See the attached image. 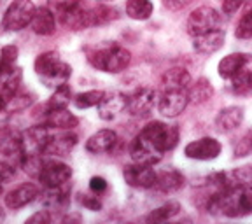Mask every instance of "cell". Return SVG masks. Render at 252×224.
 Segmentation results:
<instances>
[{
    "label": "cell",
    "instance_id": "1",
    "mask_svg": "<svg viewBox=\"0 0 252 224\" xmlns=\"http://www.w3.org/2000/svg\"><path fill=\"white\" fill-rule=\"evenodd\" d=\"M207 212L219 217H245L252 214V184L233 182L207 194Z\"/></svg>",
    "mask_w": 252,
    "mask_h": 224
},
{
    "label": "cell",
    "instance_id": "2",
    "mask_svg": "<svg viewBox=\"0 0 252 224\" xmlns=\"http://www.w3.org/2000/svg\"><path fill=\"white\" fill-rule=\"evenodd\" d=\"M88 62L93 65L96 70L107 72V74H119L126 70L130 65L131 55L128 49H125L119 44H109L102 47H90L86 51Z\"/></svg>",
    "mask_w": 252,
    "mask_h": 224
},
{
    "label": "cell",
    "instance_id": "3",
    "mask_svg": "<svg viewBox=\"0 0 252 224\" xmlns=\"http://www.w3.org/2000/svg\"><path fill=\"white\" fill-rule=\"evenodd\" d=\"M33 68L42 84H46L47 88H55V90L62 84H67L72 75V67L63 62L56 51H47L37 56Z\"/></svg>",
    "mask_w": 252,
    "mask_h": 224
},
{
    "label": "cell",
    "instance_id": "4",
    "mask_svg": "<svg viewBox=\"0 0 252 224\" xmlns=\"http://www.w3.org/2000/svg\"><path fill=\"white\" fill-rule=\"evenodd\" d=\"M142 133L161 154L175 149L179 144V128L163 121H153L142 128Z\"/></svg>",
    "mask_w": 252,
    "mask_h": 224
},
{
    "label": "cell",
    "instance_id": "5",
    "mask_svg": "<svg viewBox=\"0 0 252 224\" xmlns=\"http://www.w3.org/2000/svg\"><path fill=\"white\" fill-rule=\"evenodd\" d=\"M220 27H222V14L214 7H209V5H201L196 11L191 12L188 18V23H186L188 33L191 37H198L207 33V32L219 30Z\"/></svg>",
    "mask_w": 252,
    "mask_h": 224
},
{
    "label": "cell",
    "instance_id": "6",
    "mask_svg": "<svg viewBox=\"0 0 252 224\" xmlns=\"http://www.w3.org/2000/svg\"><path fill=\"white\" fill-rule=\"evenodd\" d=\"M35 5L32 0H14L2 18V27L9 32H20L32 23Z\"/></svg>",
    "mask_w": 252,
    "mask_h": 224
},
{
    "label": "cell",
    "instance_id": "7",
    "mask_svg": "<svg viewBox=\"0 0 252 224\" xmlns=\"http://www.w3.org/2000/svg\"><path fill=\"white\" fill-rule=\"evenodd\" d=\"M51 138L49 126L35 125L21 133V156H44L47 142Z\"/></svg>",
    "mask_w": 252,
    "mask_h": 224
},
{
    "label": "cell",
    "instance_id": "8",
    "mask_svg": "<svg viewBox=\"0 0 252 224\" xmlns=\"http://www.w3.org/2000/svg\"><path fill=\"white\" fill-rule=\"evenodd\" d=\"M158 105V93L153 88H137L133 93L126 95V112L135 118H144Z\"/></svg>",
    "mask_w": 252,
    "mask_h": 224
},
{
    "label": "cell",
    "instance_id": "9",
    "mask_svg": "<svg viewBox=\"0 0 252 224\" xmlns=\"http://www.w3.org/2000/svg\"><path fill=\"white\" fill-rule=\"evenodd\" d=\"M37 179L42 182L44 188L63 186V184H67V182H70L72 168L67 163L58 161V160H44Z\"/></svg>",
    "mask_w": 252,
    "mask_h": 224
},
{
    "label": "cell",
    "instance_id": "10",
    "mask_svg": "<svg viewBox=\"0 0 252 224\" xmlns=\"http://www.w3.org/2000/svg\"><path fill=\"white\" fill-rule=\"evenodd\" d=\"M188 90H163L158 98V110L165 118H177L188 109Z\"/></svg>",
    "mask_w": 252,
    "mask_h": 224
},
{
    "label": "cell",
    "instance_id": "11",
    "mask_svg": "<svg viewBox=\"0 0 252 224\" xmlns=\"http://www.w3.org/2000/svg\"><path fill=\"white\" fill-rule=\"evenodd\" d=\"M123 179L130 188L135 189H153L154 181H156V172L151 165L144 163H135L125 166L123 170Z\"/></svg>",
    "mask_w": 252,
    "mask_h": 224
},
{
    "label": "cell",
    "instance_id": "12",
    "mask_svg": "<svg viewBox=\"0 0 252 224\" xmlns=\"http://www.w3.org/2000/svg\"><path fill=\"white\" fill-rule=\"evenodd\" d=\"M222 151V146L217 138L212 137H203L198 140L189 142L184 147V154L189 160H198V161H210L216 160Z\"/></svg>",
    "mask_w": 252,
    "mask_h": 224
},
{
    "label": "cell",
    "instance_id": "13",
    "mask_svg": "<svg viewBox=\"0 0 252 224\" xmlns=\"http://www.w3.org/2000/svg\"><path fill=\"white\" fill-rule=\"evenodd\" d=\"M130 156L135 163H144V165L154 166L156 163L161 161L163 154L159 153L140 131L130 144Z\"/></svg>",
    "mask_w": 252,
    "mask_h": 224
},
{
    "label": "cell",
    "instance_id": "14",
    "mask_svg": "<svg viewBox=\"0 0 252 224\" xmlns=\"http://www.w3.org/2000/svg\"><path fill=\"white\" fill-rule=\"evenodd\" d=\"M96 109L103 121H112L126 110V95L119 93V91H107L103 93Z\"/></svg>",
    "mask_w": 252,
    "mask_h": 224
},
{
    "label": "cell",
    "instance_id": "15",
    "mask_svg": "<svg viewBox=\"0 0 252 224\" xmlns=\"http://www.w3.org/2000/svg\"><path fill=\"white\" fill-rule=\"evenodd\" d=\"M252 62V55L249 53H231L224 56L217 65V74L220 79H229L231 81L235 75H238L242 70H245L249 63Z\"/></svg>",
    "mask_w": 252,
    "mask_h": 224
},
{
    "label": "cell",
    "instance_id": "16",
    "mask_svg": "<svg viewBox=\"0 0 252 224\" xmlns=\"http://www.w3.org/2000/svg\"><path fill=\"white\" fill-rule=\"evenodd\" d=\"M75 146H77V135L72 133L70 130H63L58 135H51L46 151H44V156H68Z\"/></svg>",
    "mask_w": 252,
    "mask_h": 224
},
{
    "label": "cell",
    "instance_id": "17",
    "mask_svg": "<svg viewBox=\"0 0 252 224\" xmlns=\"http://www.w3.org/2000/svg\"><path fill=\"white\" fill-rule=\"evenodd\" d=\"M37 196H39V188L35 184H32V182H25V184L9 191L7 196H5V205H7L9 209L18 210L27 207L32 201H35Z\"/></svg>",
    "mask_w": 252,
    "mask_h": 224
},
{
    "label": "cell",
    "instance_id": "18",
    "mask_svg": "<svg viewBox=\"0 0 252 224\" xmlns=\"http://www.w3.org/2000/svg\"><path fill=\"white\" fill-rule=\"evenodd\" d=\"M224 40H226L224 30L219 28V30L207 32L203 35L193 37V47L194 51L200 53V55H214V53H217L220 47L224 46Z\"/></svg>",
    "mask_w": 252,
    "mask_h": 224
},
{
    "label": "cell",
    "instance_id": "19",
    "mask_svg": "<svg viewBox=\"0 0 252 224\" xmlns=\"http://www.w3.org/2000/svg\"><path fill=\"white\" fill-rule=\"evenodd\" d=\"M42 203L47 210H65L70 203V182L56 188H46L42 193Z\"/></svg>",
    "mask_w": 252,
    "mask_h": 224
},
{
    "label": "cell",
    "instance_id": "20",
    "mask_svg": "<svg viewBox=\"0 0 252 224\" xmlns=\"http://www.w3.org/2000/svg\"><path fill=\"white\" fill-rule=\"evenodd\" d=\"M242 121H244V109L238 105H231L220 110L216 116L214 125H216V130L220 133H231L242 125Z\"/></svg>",
    "mask_w": 252,
    "mask_h": 224
},
{
    "label": "cell",
    "instance_id": "21",
    "mask_svg": "<svg viewBox=\"0 0 252 224\" xmlns=\"http://www.w3.org/2000/svg\"><path fill=\"white\" fill-rule=\"evenodd\" d=\"M118 144V133L114 130H98L86 142V151L91 154H107Z\"/></svg>",
    "mask_w": 252,
    "mask_h": 224
},
{
    "label": "cell",
    "instance_id": "22",
    "mask_svg": "<svg viewBox=\"0 0 252 224\" xmlns=\"http://www.w3.org/2000/svg\"><path fill=\"white\" fill-rule=\"evenodd\" d=\"M186 179L181 172L177 170H165V172L156 173V181H154L153 189H156L158 193L172 194L177 193L179 189H182Z\"/></svg>",
    "mask_w": 252,
    "mask_h": 224
},
{
    "label": "cell",
    "instance_id": "23",
    "mask_svg": "<svg viewBox=\"0 0 252 224\" xmlns=\"http://www.w3.org/2000/svg\"><path fill=\"white\" fill-rule=\"evenodd\" d=\"M0 154H4V156L21 154V133L14 126H0Z\"/></svg>",
    "mask_w": 252,
    "mask_h": 224
},
{
    "label": "cell",
    "instance_id": "24",
    "mask_svg": "<svg viewBox=\"0 0 252 224\" xmlns=\"http://www.w3.org/2000/svg\"><path fill=\"white\" fill-rule=\"evenodd\" d=\"M30 27H32V30L35 32L37 35H53L55 30H56L55 12H53L49 7L35 9Z\"/></svg>",
    "mask_w": 252,
    "mask_h": 224
},
{
    "label": "cell",
    "instance_id": "25",
    "mask_svg": "<svg viewBox=\"0 0 252 224\" xmlns=\"http://www.w3.org/2000/svg\"><path fill=\"white\" fill-rule=\"evenodd\" d=\"M193 83L191 74L182 67H173L166 70L161 77V86L163 90H189Z\"/></svg>",
    "mask_w": 252,
    "mask_h": 224
},
{
    "label": "cell",
    "instance_id": "26",
    "mask_svg": "<svg viewBox=\"0 0 252 224\" xmlns=\"http://www.w3.org/2000/svg\"><path fill=\"white\" fill-rule=\"evenodd\" d=\"M44 125H47L49 128H56V130H74L79 125V119L67 109H53L47 110Z\"/></svg>",
    "mask_w": 252,
    "mask_h": 224
},
{
    "label": "cell",
    "instance_id": "27",
    "mask_svg": "<svg viewBox=\"0 0 252 224\" xmlns=\"http://www.w3.org/2000/svg\"><path fill=\"white\" fill-rule=\"evenodd\" d=\"M189 95V103H205L209 102L210 98L214 96V88L210 84V81H207L205 77H200L196 83H191L188 90Z\"/></svg>",
    "mask_w": 252,
    "mask_h": 224
},
{
    "label": "cell",
    "instance_id": "28",
    "mask_svg": "<svg viewBox=\"0 0 252 224\" xmlns=\"http://www.w3.org/2000/svg\"><path fill=\"white\" fill-rule=\"evenodd\" d=\"M154 11V5L151 0H128L126 2V14L135 21L149 20Z\"/></svg>",
    "mask_w": 252,
    "mask_h": 224
},
{
    "label": "cell",
    "instance_id": "29",
    "mask_svg": "<svg viewBox=\"0 0 252 224\" xmlns=\"http://www.w3.org/2000/svg\"><path fill=\"white\" fill-rule=\"evenodd\" d=\"M181 212V203L179 201H166L161 207L151 210V214L146 217L147 223H165L170 221Z\"/></svg>",
    "mask_w": 252,
    "mask_h": 224
},
{
    "label": "cell",
    "instance_id": "30",
    "mask_svg": "<svg viewBox=\"0 0 252 224\" xmlns=\"http://www.w3.org/2000/svg\"><path fill=\"white\" fill-rule=\"evenodd\" d=\"M72 98V90L68 84H62L55 90V93L51 95V98L47 102V110L53 109H67V105L70 103Z\"/></svg>",
    "mask_w": 252,
    "mask_h": 224
},
{
    "label": "cell",
    "instance_id": "31",
    "mask_svg": "<svg viewBox=\"0 0 252 224\" xmlns=\"http://www.w3.org/2000/svg\"><path fill=\"white\" fill-rule=\"evenodd\" d=\"M118 18V11L109 5H98V7L90 9V23L91 27H96V25H105L110 23L112 20Z\"/></svg>",
    "mask_w": 252,
    "mask_h": 224
},
{
    "label": "cell",
    "instance_id": "32",
    "mask_svg": "<svg viewBox=\"0 0 252 224\" xmlns=\"http://www.w3.org/2000/svg\"><path fill=\"white\" fill-rule=\"evenodd\" d=\"M103 93L105 91L100 90H91V91H84V93H79L74 98V105L77 109H90V107H96L102 100Z\"/></svg>",
    "mask_w": 252,
    "mask_h": 224
},
{
    "label": "cell",
    "instance_id": "33",
    "mask_svg": "<svg viewBox=\"0 0 252 224\" xmlns=\"http://www.w3.org/2000/svg\"><path fill=\"white\" fill-rule=\"evenodd\" d=\"M47 7L51 9L56 16L63 18L65 14L79 7V0H47Z\"/></svg>",
    "mask_w": 252,
    "mask_h": 224
},
{
    "label": "cell",
    "instance_id": "34",
    "mask_svg": "<svg viewBox=\"0 0 252 224\" xmlns=\"http://www.w3.org/2000/svg\"><path fill=\"white\" fill-rule=\"evenodd\" d=\"M231 86L235 93H247L252 90V70H242L231 79Z\"/></svg>",
    "mask_w": 252,
    "mask_h": 224
},
{
    "label": "cell",
    "instance_id": "35",
    "mask_svg": "<svg viewBox=\"0 0 252 224\" xmlns=\"http://www.w3.org/2000/svg\"><path fill=\"white\" fill-rule=\"evenodd\" d=\"M32 103H33V95L32 93H21V91H18V93L12 96L11 100L7 102V107L5 109L7 110H23L27 109V107H30Z\"/></svg>",
    "mask_w": 252,
    "mask_h": 224
},
{
    "label": "cell",
    "instance_id": "36",
    "mask_svg": "<svg viewBox=\"0 0 252 224\" xmlns=\"http://www.w3.org/2000/svg\"><path fill=\"white\" fill-rule=\"evenodd\" d=\"M235 35L238 39H252V9H249L236 25Z\"/></svg>",
    "mask_w": 252,
    "mask_h": 224
},
{
    "label": "cell",
    "instance_id": "37",
    "mask_svg": "<svg viewBox=\"0 0 252 224\" xmlns=\"http://www.w3.org/2000/svg\"><path fill=\"white\" fill-rule=\"evenodd\" d=\"M236 182H244V184H252V163L251 165L238 166L231 172Z\"/></svg>",
    "mask_w": 252,
    "mask_h": 224
},
{
    "label": "cell",
    "instance_id": "38",
    "mask_svg": "<svg viewBox=\"0 0 252 224\" xmlns=\"http://www.w3.org/2000/svg\"><path fill=\"white\" fill-rule=\"evenodd\" d=\"M249 0H222V14L233 16L244 4H247Z\"/></svg>",
    "mask_w": 252,
    "mask_h": 224
},
{
    "label": "cell",
    "instance_id": "39",
    "mask_svg": "<svg viewBox=\"0 0 252 224\" xmlns=\"http://www.w3.org/2000/svg\"><path fill=\"white\" fill-rule=\"evenodd\" d=\"M20 67H16L14 63H9V62H4V60L0 58V84L5 83L16 70Z\"/></svg>",
    "mask_w": 252,
    "mask_h": 224
},
{
    "label": "cell",
    "instance_id": "40",
    "mask_svg": "<svg viewBox=\"0 0 252 224\" xmlns=\"http://www.w3.org/2000/svg\"><path fill=\"white\" fill-rule=\"evenodd\" d=\"M81 203L86 207L88 210H93V212H96V210L102 209V203H100L98 200V194L96 196H90V194H81Z\"/></svg>",
    "mask_w": 252,
    "mask_h": 224
},
{
    "label": "cell",
    "instance_id": "41",
    "mask_svg": "<svg viewBox=\"0 0 252 224\" xmlns=\"http://www.w3.org/2000/svg\"><path fill=\"white\" fill-rule=\"evenodd\" d=\"M0 58L4 60V62H9V63H16L18 60V47L16 46H4L2 47V51H0Z\"/></svg>",
    "mask_w": 252,
    "mask_h": 224
},
{
    "label": "cell",
    "instance_id": "42",
    "mask_svg": "<svg viewBox=\"0 0 252 224\" xmlns=\"http://www.w3.org/2000/svg\"><path fill=\"white\" fill-rule=\"evenodd\" d=\"M107 181L103 177H91L90 181V189L93 191L94 194H102L107 191Z\"/></svg>",
    "mask_w": 252,
    "mask_h": 224
},
{
    "label": "cell",
    "instance_id": "43",
    "mask_svg": "<svg viewBox=\"0 0 252 224\" xmlns=\"http://www.w3.org/2000/svg\"><path fill=\"white\" fill-rule=\"evenodd\" d=\"M53 221V216H51V210H39V212H35L32 217H28L27 219V224L28 223H40V224H46V223H51Z\"/></svg>",
    "mask_w": 252,
    "mask_h": 224
},
{
    "label": "cell",
    "instance_id": "44",
    "mask_svg": "<svg viewBox=\"0 0 252 224\" xmlns=\"http://www.w3.org/2000/svg\"><path fill=\"white\" fill-rule=\"evenodd\" d=\"M193 0H163V5L170 11H182L186 9Z\"/></svg>",
    "mask_w": 252,
    "mask_h": 224
},
{
    "label": "cell",
    "instance_id": "45",
    "mask_svg": "<svg viewBox=\"0 0 252 224\" xmlns=\"http://www.w3.org/2000/svg\"><path fill=\"white\" fill-rule=\"evenodd\" d=\"M12 177H14V168H12L9 163L0 161V182L4 184V182L11 181Z\"/></svg>",
    "mask_w": 252,
    "mask_h": 224
},
{
    "label": "cell",
    "instance_id": "46",
    "mask_svg": "<svg viewBox=\"0 0 252 224\" xmlns=\"http://www.w3.org/2000/svg\"><path fill=\"white\" fill-rule=\"evenodd\" d=\"M5 107H7V100H5L4 95L0 93V112H2V110H4Z\"/></svg>",
    "mask_w": 252,
    "mask_h": 224
},
{
    "label": "cell",
    "instance_id": "47",
    "mask_svg": "<svg viewBox=\"0 0 252 224\" xmlns=\"http://www.w3.org/2000/svg\"><path fill=\"white\" fill-rule=\"evenodd\" d=\"M5 219V214L2 212V210H0V221H4Z\"/></svg>",
    "mask_w": 252,
    "mask_h": 224
},
{
    "label": "cell",
    "instance_id": "48",
    "mask_svg": "<svg viewBox=\"0 0 252 224\" xmlns=\"http://www.w3.org/2000/svg\"><path fill=\"white\" fill-rule=\"evenodd\" d=\"M2 191H4V188H2V182H0V194H2Z\"/></svg>",
    "mask_w": 252,
    "mask_h": 224
},
{
    "label": "cell",
    "instance_id": "49",
    "mask_svg": "<svg viewBox=\"0 0 252 224\" xmlns=\"http://www.w3.org/2000/svg\"><path fill=\"white\" fill-rule=\"evenodd\" d=\"M251 147H252V142H251Z\"/></svg>",
    "mask_w": 252,
    "mask_h": 224
}]
</instances>
